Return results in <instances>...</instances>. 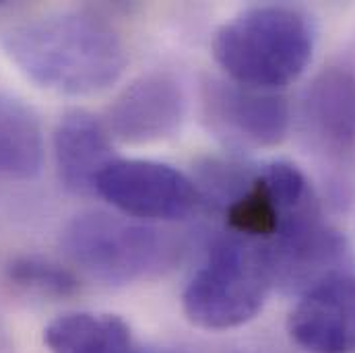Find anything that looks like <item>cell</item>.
<instances>
[{"instance_id": "7a4b0ae2", "label": "cell", "mask_w": 355, "mask_h": 353, "mask_svg": "<svg viewBox=\"0 0 355 353\" xmlns=\"http://www.w3.org/2000/svg\"><path fill=\"white\" fill-rule=\"evenodd\" d=\"M316 46L310 15L291 4H252L213 35L211 52L230 81L259 91H281L308 69Z\"/></svg>"}, {"instance_id": "9a60e30c", "label": "cell", "mask_w": 355, "mask_h": 353, "mask_svg": "<svg viewBox=\"0 0 355 353\" xmlns=\"http://www.w3.org/2000/svg\"><path fill=\"white\" fill-rule=\"evenodd\" d=\"M0 353H10V339H8V331L0 312Z\"/></svg>"}, {"instance_id": "9c48e42d", "label": "cell", "mask_w": 355, "mask_h": 353, "mask_svg": "<svg viewBox=\"0 0 355 353\" xmlns=\"http://www.w3.org/2000/svg\"><path fill=\"white\" fill-rule=\"evenodd\" d=\"M186 116V95L168 73H147L122 89L107 107L105 126L126 145H151L176 135Z\"/></svg>"}, {"instance_id": "5bb4252c", "label": "cell", "mask_w": 355, "mask_h": 353, "mask_svg": "<svg viewBox=\"0 0 355 353\" xmlns=\"http://www.w3.org/2000/svg\"><path fill=\"white\" fill-rule=\"evenodd\" d=\"M2 275L17 291L42 300H67L81 291L79 277L69 266L40 255L10 257L4 263Z\"/></svg>"}, {"instance_id": "8992f818", "label": "cell", "mask_w": 355, "mask_h": 353, "mask_svg": "<svg viewBox=\"0 0 355 353\" xmlns=\"http://www.w3.org/2000/svg\"><path fill=\"white\" fill-rule=\"evenodd\" d=\"M275 287L302 295L322 279L355 268L347 238L324 221L320 207L287 219L266 242Z\"/></svg>"}, {"instance_id": "52a82bcc", "label": "cell", "mask_w": 355, "mask_h": 353, "mask_svg": "<svg viewBox=\"0 0 355 353\" xmlns=\"http://www.w3.org/2000/svg\"><path fill=\"white\" fill-rule=\"evenodd\" d=\"M205 118L230 147L254 151L281 145L291 126L289 101L277 91H259L209 79L202 87Z\"/></svg>"}, {"instance_id": "30bf717a", "label": "cell", "mask_w": 355, "mask_h": 353, "mask_svg": "<svg viewBox=\"0 0 355 353\" xmlns=\"http://www.w3.org/2000/svg\"><path fill=\"white\" fill-rule=\"evenodd\" d=\"M302 128L310 143L331 157L355 147V73L343 67L320 71L300 103Z\"/></svg>"}, {"instance_id": "6da1fadb", "label": "cell", "mask_w": 355, "mask_h": 353, "mask_svg": "<svg viewBox=\"0 0 355 353\" xmlns=\"http://www.w3.org/2000/svg\"><path fill=\"white\" fill-rule=\"evenodd\" d=\"M2 48L27 79L62 95L99 93L122 77L128 62L118 31L91 10L21 23L2 37Z\"/></svg>"}, {"instance_id": "4fadbf2b", "label": "cell", "mask_w": 355, "mask_h": 353, "mask_svg": "<svg viewBox=\"0 0 355 353\" xmlns=\"http://www.w3.org/2000/svg\"><path fill=\"white\" fill-rule=\"evenodd\" d=\"M44 164V132L37 114L0 89V176L31 180Z\"/></svg>"}, {"instance_id": "7c38bea8", "label": "cell", "mask_w": 355, "mask_h": 353, "mask_svg": "<svg viewBox=\"0 0 355 353\" xmlns=\"http://www.w3.org/2000/svg\"><path fill=\"white\" fill-rule=\"evenodd\" d=\"M52 353H143L132 329L116 314L69 312L44 331Z\"/></svg>"}, {"instance_id": "2e32d148", "label": "cell", "mask_w": 355, "mask_h": 353, "mask_svg": "<svg viewBox=\"0 0 355 353\" xmlns=\"http://www.w3.org/2000/svg\"><path fill=\"white\" fill-rule=\"evenodd\" d=\"M164 353H190V352H164Z\"/></svg>"}, {"instance_id": "8fae6325", "label": "cell", "mask_w": 355, "mask_h": 353, "mask_svg": "<svg viewBox=\"0 0 355 353\" xmlns=\"http://www.w3.org/2000/svg\"><path fill=\"white\" fill-rule=\"evenodd\" d=\"M52 145L58 180L77 196L95 194L97 178L116 160L107 126L91 112L79 107L60 116Z\"/></svg>"}, {"instance_id": "277c9868", "label": "cell", "mask_w": 355, "mask_h": 353, "mask_svg": "<svg viewBox=\"0 0 355 353\" xmlns=\"http://www.w3.org/2000/svg\"><path fill=\"white\" fill-rule=\"evenodd\" d=\"M62 248L85 275L107 285H128L172 263L176 244L151 223L107 211L75 215L62 232Z\"/></svg>"}, {"instance_id": "3957f363", "label": "cell", "mask_w": 355, "mask_h": 353, "mask_svg": "<svg viewBox=\"0 0 355 353\" xmlns=\"http://www.w3.org/2000/svg\"><path fill=\"white\" fill-rule=\"evenodd\" d=\"M275 289L265 244L236 236H217L182 293L186 318L205 331H230L248 325Z\"/></svg>"}, {"instance_id": "ba28073f", "label": "cell", "mask_w": 355, "mask_h": 353, "mask_svg": "<svg viewBox=\"0 0 355 353\" xmlns=\"http://www.w3.org/2000/svg\"><path fill=\"white\" fill-rule=\"evenodd\" d=\"M287 331L308 353H355V268L306 289L289 312Z\"/></svg>"}, {"instance_id": "5b68a950", "label": "cell", "mask_w": 355, "mask_h": 353, "mask_svg": "<svg viewBox=\"0 0 355 353\" xmlns=\"http://www.w3.org/2000/svg\"><path fill=\"white\" fill-rule=\"evenodd\" d=\"M95 194L120 215L145 223L182 221L202 207L192 178L153 160L116 157L97 178Z\"/></svg>"}]
</instances>
